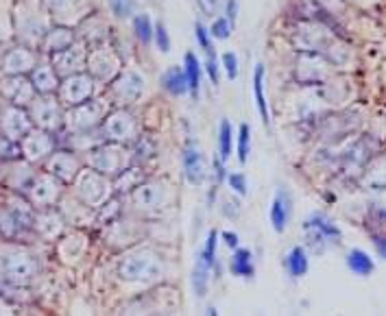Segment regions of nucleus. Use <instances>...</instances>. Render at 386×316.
Listing matches in <instances>:
<instances>
[{
  "mask_svg": "<svg viewBox=\"0 0 386 316\" xmlns=\"http://www.w3.org/2000/svg\"><path fill=\"white\" fill-rule=\"evenodd\" d=\"M184 175H186V181L190 186H201L205 179H208V168H205V157L199 150V146L195 142H188L184 148Z\"/></svg>",
  "mask_w": 386,
  "mask_h": 316,
  "instance_id": "obj_5",
  "label": "nucleus"
},
{
  "mask_svg": "<svg viewBox=\"0 0 386 316\" xmlns=\"http://www.w3.org/2000/svg\"><path fill=\"white\" fill-rule=\"evenodd\" d=\"M231 275H236V277L242 279H253L255 277V266H253V255L249 249H233L231 255V264H229Z\"/></svg>",
  "mask_w": 386,
  "mask_h": 316,
  "instance_id": "obj_18",
  "label": "nucleus"
},
{
  "mask_svg": "<svg viewBox=\"0 0 386 316\" xmlns=\"http://www.w3.org/2000/svg\"><path fill=\"white\" fill-rule=\"evenodd\" d=\"M223 214L229 216V218H236V216L240 214V210H238V205H236V203L223 201Z\"/></svg>",
  "mask_w": 386,
  "mask_h": 316,
  "instance_id": "obj_43",
  "label": "nucleus"
},
{
  "mask_svg": "<svg viewBox=\"0 0 386 316\" xmlns=\"http://www.w3.org/2000/svg\"><path fill=\"white\" fill-rule=\"evenodd\" d=\"M220 236H223V242H225V246L227 249H238V242H240V238H238V233L236 231H223L220 233Z\"/></svg>",
  "mask_w": 386,
  "mask_h": 316,
  "instance_id": "obj_42",
  "label": "nucleus"
},
{
  "mask_svg": "<svg viewBox=\"0 0 386 316\" xmlns=\"http://www.w3.org/2000/svg\"><path fill=\"white\" fill-rule=\"evenodd\" d=\"M160 273H162V257L148 249L127 255L120 264V277L127 282H148L160 277Z\"/></svg>",
  "mask_w": 386,
  "mask_h": 316,
  "instance_id": "obj_1",
  "label": "nucleus"
},
{
  "mask_svg": "<svg viewBox=\"0 0 386 316\" xmlns=\"http://www.w3.org/2000/svg\"><path fill=\"white\" fill-rule=\"evenodd\" d=\"M105 135L114 142H125L135 135V120L125 109H118L105 120Z\"/></svg>",
  "mask_w": 386,
  "mask_h": 316,
  "instance_id": "obj_8",
  "label": "nucleus"
},
{
  "mask_svg": "<svg viewBox=\"0 0 386 316\" xmlns=\"http://www.w3.org/2000/svg\"><path fill=\"white\" fill-rule=\"evenodd\" d=\"M238 13H240V3H238V0H225V3H223V16H225L233 26H236Z\"/></svg>",
  "mask_w": 386,
  "mask_h": 316,
  "instance_id": "obj_39",
  "label": "nucleus"
},
{
  "mask_svg": "<svg viewBox=\"0 0 386 316\" xmlns=\"http://www.w3.org/2000/svg\"><path fill=\"white\" fill-rule=\"evenodd\" d=\"M112 92L116 96V101L120 103H133L142 96L144 92V79L137 75L135 70H125L116 77L112 83Z\"/></svg>",
  "mask_w": 386,
  "mask_h": 316,
  "instance_id": "obj_6",
  "label": "nucleus"
},
{
  "mask_svg": "<svg viewBox=\"0 0 386 316\" xmlns=\"http://www.w3.org/2000/svg\"><path fill=\"white\" fill-rule=\"evenodd\" d=\"M160 83H162L164 92H168L171 96H175V99L188 94V81H186L184 66H171V68H166V70L162 72Z\"/></svg>",
  "mask_w": 386,
  "mask_h": 316,
  "instance_id": "obj_14",
  "label": "nucleus"
},
{
  "mask_svg": "<svg viewBox=\"0 0 386 316\" xmlns=\"http://www.w3.org/2000/svg\"><path fill=\"white\" fill-rule=\"evenodd\" d=\"M73 44H75V33L70 29H66V26H57V29H52L44 35V50L50 55L61 52Z\"/></svg>",
  "mask_w": 386,
  "mask_h": 316,
  "instance_id": "obj_20",
  "label": "nucleus"
},
{
  "mask_svg": "<svg viewBox=\"0 0 386 316\" xmlns=\"http://www.w3.org/2000/svg\"><path fill=\"white\" fill-rule=\"evenodd\" d=\"M231 33H233V24L223 16V13H220V16H216V18H212V22H210V35H212V39L225 42V39L231 37Z\"/></svg>",
  "mask_w": 386,
  "mask_h": 316,
  "instance_id": "obj_29",
  "label": "nucleus"
},
{
  "mask_svg": "<svg viewBox=\"0 0 386 316\" xmlns=\"http://www.w3.org/2000/svg\"><path fill=\"white\" fill-rule=\"evenodd\" d=\"M3 66H5L7 75L18 77V75H24V72H31L33 68L37 66V59H35L33 50L24 48V46H18V48H13V50H9L5 55Z\"/></svg>",
  "mask_w": 386,
  "mask_h": 316,
  "instance_id": "obj_9",
  "label": "nucleus"
},
{
  "mask_svg": "<svg viewBox=\"0 0 386 316\" xmlns=\"http://www.w3.org/2000/svg\"><path fill=\"white\" fill-rule=\"evenodd\" d=\"M94 168L99 172H118L120 170V155L112 146H105L94 153Z\"/></svg>",
  "mask_w": 386,
  "mask_h": 316,
  "instance_id": "obj_24",
  "label": "nucleus"
},
{
  "mask_svg": "<svg viewBox=\"0 0 386 316\" xmlns=\"http://www.w3.org/2000/svg\"><path fill=\"white\" fill-rule=\"evenodd\" d=\"M371 240H374V246H376V251L380 253V257L386 259V233H374Z\"/></svg>",
  "mask_w": 386,
  "mask_h": 316,
  "instance_id": "obj_41",
  "label": "nucleus"
},
{
  "mask_svg": "<svg viewBox=\"0 0 386 316\" xmlns=\"http://www.w3.org/2000/svg\"><path fill=\"white\" fill-rule=\"evenodd\" d=\"M86 63H88V52L84 50V46H79V44H73V46H68L66 50L52 55L55 72L64 75V77L81 72V68H84Z\"/></svg>",
  "mask_w": 386,
  "mask_h": 316,
  "instance_id": "obj_7",
  "label": "nucleus"
},
{
  "mask_svg": "<svg viewBox=\"0 0 386 316\" xmlns=\"http://www.w3.org/2000/svg\"><path fill=\"white\" fill-rule=\"evenodd\" d=\"M264 63L258 61L253 66V96H255V107L260 112V118L262 122L269 127L271 125V116H269V103H267V94H264Z\"/></svg>",
  "mask_w": 386,
  "mask_h": 316,
  "instance_id": "obj_16",
  "label": "nucleus"
},
{
  "mask_svg": "<svg viewBox=\"0 0 386 316\" xmlns=\"http://www.w3.org/2000/svg\"><path fill=\"white\" fill-rule=\"evenodd\" d=\"M0 266L5 268V275L13 282H20V279H31L35 270H37V262L35 257H29V255H7Z\"/></svg>",
  "mask_w": 386,
  "mask_h": 316,
  "instance_id": "obj_10",
  "label": "nucleus"
},
{
  "mask_svg": "<svg viewBox=\"0 0 386 316\" xmlns=\"http://www.w3.org/2000/svg\"><path fill=\"white\" fill-rule=\"evenodd\" d=\"M303 231H306L310 244L316 251H323L325 244L340 242V238H342L340 229L329 221L325 214H312L308 221L303 223Z\"/></svg>",
  "mask_w": 386,
  "mask_h": 316,
  "instance_id": "obj_2",
  "label": "nucleus"
},
{
  "mask_svg": "<svg viewBox=\"0 0 386 316\" xmlns=\"http://www.w3.org/2000/svg\"><path fill=\"white\" fill-rule=\"evenodd\" d=\"M225 181L229 184V188L236 192L238 197H247V192H249V186H247V177L242 172H227Z\"/></svg>",
  "mask_w": 386,
  "mask_h": 316,
  "instance_id": "obj_37",
  "label": "nucleus"
},
{
  "mask_svg": "<svg viewBox=\"0 0 386 316\" xmlns=\"http://www.w3.org/2000/svg\"><path fill=\"white\" fill-rule=\"evenodd\" d=\"M94 92V77L92 75H84V72H75L64 77V81L59 83V96L66 105H81L88 103L92 99Z\"/></svg>",
  "mask_w": 386,
  "mask_h": 316,
  "instance_id": "obj_3",
  "label": "nucleus"
},
{
  "mask_svg": "<svg viewBox=\"0 0 386 316\" xmlns=\"http://www.w3.org/2000/svg\"><path fill=\"white\" fill-rule=\"evenodd\" d=\"M210 264L205 262L203 255L199 253L197 259H195V268H192V290H195V295L199 299H203L205 295H208V286H210Z\"/></svg>",
  "mask_w": 386,
  "mask_h": 316,
  "instance_id": "obj_21",
  "label": "nucleus"
},
{
  "mask_svg": "<svg viewBox=\"0 0 386 316\" xmlns=\"http://www.w3.org/2000/svg\"><path fill=\"white\" fill-rule=\"evenodd\" d=\"M109 11L116 20H131L135 16V0H107Z\"/></svg>",
  "mask_w": 386,
  "mask_h": 316,
  "instance_id": "obj_28",
  "label": "nucleus"
},
{
  "mask_svg": "<svg viewBox=\"0 0 386 316\" xmlns=\"http://www.w3.org/2000/svg\"><path fill=\"white\" fill-rule=\"evenodd\" d=\"M29 225H31V218L20 214V210H7L5 214H0V231L9 238L20 236Z\"/></svg>",
  "mask_w": 386,
  "mask_h": 316,
  "instance_id": "obj_19",
  "label": "nucleus"
},
{
  "mask_svg": "<svg viewBox=\"0 0 386 316\" xmlns=\"http://www.w3.org/2000/svg\"><path fill=\"white\" fill-rule=\"evenodd\" d=\"M29 75H31V83L37 94L48 96L55 90H59V77H57V72H55L52 66L37 63Z\"/></svg>",
  "mask_w": 386,
  "mask_h": 316,
  "instance_id": "obj_13",
  "label": "nucleus"
},
{
  "mask_svg": "<svg viewBox=\"0 0 386 316\" xmlns=\"http://www.w3.org/2000/svg\"><path fill=\"white\" fill-rule=\"evenodd\" d=\"M192 31H195V39H197V46L205 52V50H210L214 48L212 44V35H210V26H205L201 20L195 22V26H192Z\"/></svg>",
  "mask_w": 386,
  "mask_h": 316,
  "instance_id": "obj_34",
  "label": "nucleus"
},
{
  "mask_svg": "<svg viewBox=\"0 0 386 316\" xmlns=\"http://www.w3.org/2000/svg\"><path fill=\"white\" fill-rule=\"evenodd\" d=\"M184 72H186V81H188V94L195 101H199L201 81H203V61L197 57L195 50H188L184 55Z\"/></svg>",
  "mask_w": 386,
  "mask_h": 316,
  "instance_id": "obj_12",
  "label": "nucleus"
},
{
  "mask_svg": "<svg viewBox=\"0 0 386 316\" xmlns=\"http://www.w3.org/2000/svg\"><path fill=\"white\" fill-rule=\"evenodd\" d=\"M249 150H251V127L247 125V122H242L238 129V161L240 164H247Z\"/></svg>",
  "mask_w": 386,
  "mask_h": 316,
  "instance_id": "obj_33",
  "label": "nucleus"
},
{
  "mask_svg": "<svg viewBox=\"0 0 386 316\" xmlns=\"http://www.w3.org/2000/svg\"><path fill=\"white\" fill-rule=\"evenodd\" d=\"M310 262H308V253L303 246H293L291 253L286 257V270L293 275V277H303L308 273Z\"/></svg>",
  "mask_w": 386,
  "mask_h": 316,
  "instance_id": "obj_25",
  "label": "nucleus"
},
{
  "mask_svg": "<svg viewBox=\"0 0 386 316\" xmlns=\"http://www.w3.org/2000/svg\"><path fill=\"white\" fill-rule=\"evenodd\" d=\"M225 177H227L225 161L220 159V157H214V181H216V186L223 184V181H225Z\"/></svg>",
  "mask_w": 386,
  "mask_h": 316,
  "instance_id": "obj_40",
  "label": "nucleus"
},
{
  "mask_svg": "<svg viewBox=\"0 0 386 316\" xmlns=\"http://www.w3.org/2000/svg\"><path fill=\"white\" fill-rule=\"evenodd\" d=\"M55 118H57V105H55L52 101H39L35 105V120H42L44 125H48V122Z\"/></svg>",
  "mask_w": 386,
  "mask_h": 316,
  "instance_id": "obj_35",
  "label": "nucleus"
},
{
  "mask_svg": "<svg viewBox=\"0 0 386 316\" xmlns=\"http://www.w3.org/2000/svg\"><path fill=\"white\" fill-rule=\"evenodd\" d=\"M52 175H59L64 177V179H73L75 172H77V161L73 155H68V153H57L52 157Z\"/></svg>",
  "mask_w": 386,
  "mask_h": 316,
  "instance_id": "obj_27",
  "label": "nucleus"
},
{
  "mask_svg": "<svg viewBox=\"0 0 386 316\" xmlns=\"http://www.w3.org/2000/svg\"><path fill=\"white\" fill-rule=\"evenodd\" d=\"M220 70L225 72V77L229 81H236L238 72H240V63H238V55L233 50H225L220 55Z\"/></svg>",
  "mask_w": 386,
  "mask_h": 316,
  "instance_id": "obj_32",
  "label": "nucleus"
},
{
  "mask_svg": "<svg viewBox=\"0 0 386 316\" xmlns=\"http://www.w3.org/2000/svg\"><path fill=\"white\" fill-rule=\"evenodd\" d=\"M133 199H135V205H140V208H160L164 199H166V190H164L162 184L151 181L144 186H137L133 192Z\"/></svg>",
  "mask_w": 386,
  "mask_h": 316,
  "instance_id": "obj_15",
  "label": "nucleus"
},
{
  "mask_svg": "<svg viewBox=\"0 0 386 316\" xmlns=\"http://www.w3.org/2000/svg\"><path fill=\"white\" fill-rule=\"evenodd\" d=\"M197 3V7H199V11L203 13L205 18H216V16H220V9H223V3H220V0H195Z\"/></svg>",
  "mask_w": 386,
  "mask_h": 316,
  "instance_id": "obj_38",
  "label": "nucleus"
},
{
  "mask_svg": "<svg viewBox=\"0 0 386 316\" xmlns=\"http://www.w3.org/2000/svg\"><path fill=\"white\" fill-rule=\"evenodd\" d=\"M153 44H155V48H157L162 55H168V52H171V48H173V39H171V33H168V26L164 24L162 20H160V22H155Z\"/></svg>",
  "mask_w": 386,
  "mask_h": 316,
  "instance_id": "obj_31",
  "label": "nucleus"
},
{
  "mask_svg": "<svg viewBox=\"0 0 386 316\" xmlns=\"http://www.w3.org/2000/svg\"><path fill=\"white\" fill-rule=\"evenodd\" d=\"M131 31L137 44L142 46H151L153 44V31H155V22L151 18V13L142 11V13H135L131 18Z\"/></svg>",
  "mask_w": 386,
  "mask_h": 316,
  "instance_id": "obj_17",
  "label": "nucleus"
},
{
  "mask_svg": "<svg viewBox=\"0 0 386 316\" xmlns=\"http://www.w3.org/2000/svg\"><path fill=\"white\" fill-rule=\"evenodd\" d=\"M26 140H24V153L29 155V157H42V155H46V153H50V148H52V140L46 135V133H42V131H37V133H26L24 135Z\"/></svg>",
  "mask_w": 386,
  "mask_h": 316,
  "instance_id": "obj_23",
  "label": "nucleus"
},
{
  "mask_svg": "<svg viewBox=\"0 0 386 316\" xmlns=\"http://www.w3.org/2000/svg\"><path fill=\"white\" fill-rule=\"evenodd\" d=\"M203 72L210 77V81L214 86L220 83V57L216 55V48H210V50H205V61H203Z\"/></svg>",
  "mask_w": 386,
  "mask_h": 316,
  "instance_id": "obj_30",
  "label": "nucleus"
},
{
  "mask_svg": "<svg viewBox=\"0 0 386 316\" xmlns=\"http://www.w3.org/2000/svg\"><path fill=\"white\" fill-rule=\"evenodd\" d=\"M345 264L354 275H360V277H369L371 273L376 270L374 259L369 257V253H365L363 249H351L347 253V259H345Z\"/></svg>",
  "mask_w": 386,
  "mask_h": 316,
  "instance_id": "obj_22",
  "label": "nucleus"
},
{
  "mask_svg": "<svg viewBox=\"0 0 386 316\" xmlns=\"http://www.w3.org/2000/svg\"><path fill=\"white\" fill-rule=\"evenodd\" d=\"M291 214H293L291 195H288L284 188H280L275 192V199L271 203V225L275 233H284L288 221H291Z\"/></svg>",
  "mask_w": 386,
  "mask_h": 316,
  "instance_id": "obj_11",
  "label": "nucleus"
},
{
  "mask_svg": "<svg viewBox=\"0 0 386 316\" xmlns=\"http://www.w3.org/2000/svg\"><path fill=\"white\" fill-rule=\"evenodd\" d=\"M216 244H218V231L212 229V231L208 233V238H205V249L201 251L203 259L210 264V268L216 266Z\"/></svg>",
  "mask_w": 386,
  "mask_h": 316,
  "instance_id": "obj_36",
  "label": "nucleus"
},
{
  "mask_svg": "<svg viewBox=\"0 0 386 316\" xmlns=\"http://www.w3.org/2000/svg\"><path fill=\"white\" fill-rule=\"evenodd\" d=\"M86 68L96 81H112L114 77L120 75V59L109 48L99 46L92 52H88Z\"/></svg>",
  "mask_w": 386,
  "mask_h": 316,
  "instance_id": "obj_4",
  "label": "nucleus"
},
{
  "mask_svg": "<svg viewBox=\"0 0 386 316\" xmlns=\"http://www.w3.org/2000/svg\"><path fill=\"white\" fill-rule=\"evenodd\" d=\"M231 148H233V129H231V122L223 118L218 127V157L227 161L231 155Z\"/></svg>",
  "mask_w": 386,
  "mask_h": 316,
  "instance_id": "obj_26",
  "label": "nucleus"
}]
</instances>
